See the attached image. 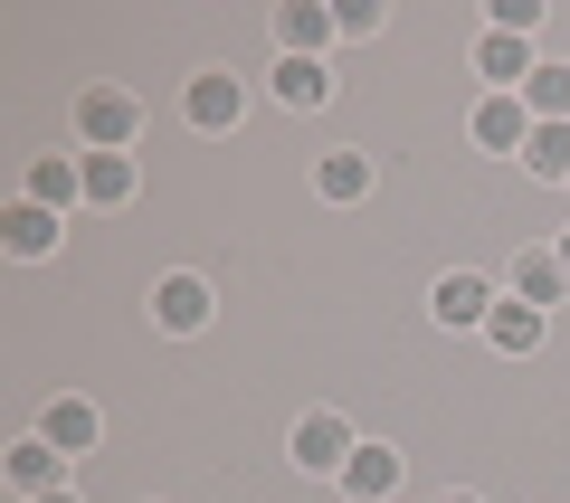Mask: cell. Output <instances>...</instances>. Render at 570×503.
I'll return each instance as SVG.
<instances>
[{
    "label": "cell",
    "instance_id": "23",
    "mask_svg": "<svg viewBox=\"0 0 570 503\" xmlns=\"http://www.w3.org/2000/svg\"><path fill=\"white\" fill-rule=\"evenodd\" d=\"M551 257H561V276H570V228H561V247H551Z\"/></svg>",
    "mask_w": 570,
    "mask_h": 503
},
{
    "label": "cell",
    "instance_id": "12",
    "mask_svg": "<svg viewBox=\"0 0 570 503\" xmlns=\"http://www.w3.org/2000/svg\"><path fill=\"white\" fill-rule=\"evenodd\" d=\"M485 343L494 352H542V304H523V295L494 304V314H485Z\"/></svg>",
    "mask_w": 570,
    "mask_h": 503
},
{
    "label": "cell",
    "instance_id": "14",
    "mask_svg": "<svg viewBox=\"0 0 570 503\" xmlns=\"http://www.w3.org/2000/svg\"><path fill=\"white\" fill-rule=\"evenodd\" d=\"M390 484H400V456H390V446H352V465H343V494H352V503H381Z\"/></svg>",
    "mask_w": 570,
    "mask_h": 503
},
{
    "label": "cell",
    "instance_id": "24",
    "mask_svg": "<svg viewBox=\"0 0 570 503\" xmlns=\"http://www.w3.org/2000/svg\"><path fill=\"white\" fill-rule=\"evenodd\" d=\"M39 503H77V494H39Z\"/></svg>",
    "mask_w": 570,
    "mask_h": 503
},
{
    "label": "cell",
    "instance_id": "15",
    "mask_svg": "<svg viewBox=\"0 0 570 503\" xmlns=\"http://www.w3.org/2000/svg\"><path fill=\"white\" fill-rule=\"evenodd\" d=\"M561 257H551V247H523V257H513V295L523 304H561Z\"/></svg>",
    "mask_w": 570,
    "mask_h": 503
},
{
    "label": "cell",
    "instance_id": "4",
    "mask_svg": "<svg viewBox=\"0 0 570 503\" xmlns=\"http://www.w3.org/2000/svg\"><path fill=\"white\" fill-rule=\"evenodd\" d=\"M20 200H39V209L86 200V152H39V161H29V190H20Z\"/></svg>",
    "mask_w": 570,
    "mask_h": 503
},
{
    "label": "cell",
    "instance_id": "1",
    "mask_svg": "<svg viewBox=\"0 0 570 503\" xmlns=\"http://www.w3.org/2000/svg\"><path fill=\"white\" fill-rule=\"evenodd\" d=\"M352 418L343 408H305V418H295V465H305V475H343L352 465Z\"/></svg>",
    "mask_w": 570,
    "mask_h": 503
},
{
    "label": "cell",
    "instance_id": "13",
    "mask_svg": "<svg viewBox=\"0 0 570 503\" xmlns=\"http://www.w3.org/2000/svg\"><path fill=\"white\" fill-rule=\"evenodd\" d=\"M134 200V152H86V209H124Z\"/></svg>",
    "mask_w": 570,
    "mask_h": 503
},
{
    "label": "cell",
    "instance_id": "22",
    "mask_svg": "<svg viewBox=\"0 0 570 503\" xmlns=\"http://www.w3.org/2000/svg\"><path fill=\"white\" fill-rule=\"evenodd\" d=\"M333 20H343L352 39H371V29H381V0H343V10H333Z\"/></svg>",
    "mask_w": 570,
    "mask_h": 503
},
{
    "label": "cell",
    "instance_id": "18",
    "mask_svg": "<svg viewBox=\"0 0 570 503\" xmlns=\"http://www.w3.org/2000/svg\"><path fill=\"white\" fill-rule=\"evenodd\" d=\"M523 105H532V124H570V67H532Z\"/></svg>",
    "mask_w": 570,
    "mask_h": 503
},
{
    "label": "cell",
    "instance_id": "8",
    "mask_svg": "<svg viewBox=\"0 0 570 503\" xmlns=\"http://www.w3.org/2000/svg\"><path fill=\"white\" fill-rule=\"evenodd\" d=\"M58 475H67V456H58L48 437H20V446H10V484H20L29 503H39V494H67Z\"/></svg>",
    "mask_w": 570,
    "mask_h": 503
},
{
    "label": "cell",
    "instance_id": "7",
    "mask_svg": "<svg viewBox=\"0 0 570 503\" xmlns=\"http://www.w3.org/2000/svg\"><path fill=\"white\" fill-rule=\"evenodd\" d=\"M475 67L494 77V96H523V77H532V39H513V29H485Z\"/></svg>",
    "mask_w": 570,
    "mask_h": 503
},
{
    "label": "cell",
    "instance_id": "21",
    "mask_svg": "<svg viewBox=\"0 0 570 503\" xmlns=\"http://www.w3.org/2000/svg\"><path fill=\"white\" fill-rule=\"evenodd\" d=\"M532 20H542V0H494V29H513V39H532Z\"/></svg>",
    "mask_w": 570,
    "mask_h": 503
},
{
    "label": "cell",
    "instance_id": "16",
    "mask_svg": "<svg viewBox=\"0 0 570 503\" xmlns=\"http://www.w3.org/2000/svg\"><path fill=\"white\" fill-rule=\"evenodd\" d=\"M39 437L58 446V456H86V446H96V408H86V400H58V408L39 418Z\"/></svg>",
    "mask_w": 570,
    "mask_h": 503
},
{
    "label": "cell",
    "instance_id": "6",
    "mask_svg": "<svg viewBox=\"0 0 570 503\" xmlns=\"http://www.w3.org/2000/svg\"><path fill=\"white\" fill-rule=\"evenodd\" d=\"M153 323H163V333H200L209 323V285L200 276H163L153 285Z\"/></svg>",
    "mask_w": 570,
    "mask_h": 503
},
{
    "label": "cell",
    "instance_id": "17",
    "mask_svg": "<svg viewBox=\"0 0 570 503\" xmlns=\"http://www.w3.org/2000/svg\"><path fill=\"white\" fill-rule=\"evenodd\" d=\"M324 96H333L324 58H285V67H276V105H295V115H305V105H324Z\"/></svg>",
    "mask_w": 570,
    "mask_h": 503
},
{
    "label": "cell",
    "instance_id": "2",
    "mask_svg": "<svg viewBox=\"0 0 570 503\" xmlns=\"http://www.w3.org/2000/svg\"><path fill=\"white\" fill-rule=\"evenodd\" d=\"M134 96H124V86H86L77 96V134H86V152H124V142H134Z\"/></svg>",
    "mask_w": 570,
    "mask_h": 503
},
{
    "label": "cell",
    "instance_id": "9",
    "mask_svg": "<svg viewBox=\"0 0 570 503\" xmlns=\"http://www.w3.org/2000/svg\"><path fill=\"white\" fill-rule=\"evenodd\" d=\"M238 115H247L238 77H190V124H200V134H228Z\"/></svg>",
    "mask_w": 570,
    "mask_h": 503
},
{
    "label": "cell",
    "instance_id": "20",
    "mask_svg": "<svg viewBox=\"0 0 570 503\" xmlns=\"http://www.w3.org/2000/svg\"><path fill=\"white\" fill-rule=\"evenodd\" d=\"M314 181H324V200H362V190H371V161H362V152H324Z\"/></svg>",
    "mask_w": 570,
    "mask_h": 503
},
{
    "label": "cell",
    "instance_id": "11",
    "mask_svg": "<svg viewBox=\"0 0 570 503\" xmlns=\"http://www.w3.org/2000/svg\"><path fill=\"white\" fill-rule=\"evenodd\" d=\"M0 238H10V257H48V247H58V209H39V200H10Z\"/></svg>",
    "mask_w": 570,
    "mask_h": 503
},
{
    "label": "cell",
    "instance_id": "10",
    "mask_svg": "<svg viewBox=\"0 0 570 503\" xmlns=\"http://www.w3.org/2000/svg\"><path fill=\"white\" fill-rule=\"evenodd\" d=\"M333 29H343V20H333V10H314V0H285V10H276V39H285V58H314V48H324Z\"/></svg>",
    "mask_w": 570,
    "mask_h": 503
},
{
    "label": "cell",
    "instance_id": "19",
    "mask_svg": "<svg viewBox=\"0 0 570 503\" xmlns=\"http://www.w3.org/2000/svg\"><path fill=\"white\" fill-rule=\"evenodd\" d=\"M523 161H532V181H570V124H532Z\"/></svg>",
    "mask_w": 570,
    "mask_h": 503
},
{
    "label": "cell",
    "instance_id": "3",
    "mask_svg": "<svg viewBox=\"0 0 570 503\" xmlns=\"http://www.w3.org/2000/svg\"><path fill=\"white\" fill-rule=\"evenodd\" d=\"M428 314L448 323V333H466V323H485V314H494V285L456 266V276H438V295H428Z\"/></svg>",
    "mask_w": 570,
    "mask_h": 503
},
{
    "label": "cell",
    "instance_id": "25",
    "mask_svg": "<svg viewBox=\"0 0 570 503\" xmlns=\"http://www.w3.org/2000/svg\"><path fill=\"white\" fill-rule=\"evenodd\" d=\"M448 503H475V494H448Z\"/></svg>",
    "mask_w": 570,
    "mask_h": 503
},
{
    "label": "cell",
    "instance_id": "5",
    "mask_svg": "<svg viewBox=\"0 0 570 503\" xmlns=\"http://www.w3.org/2000/svg\"><path fill=\"white\" fill-rule=\"evenodd\" d=\"M475 142H485V152H523L532 142V105L523 96H485L475 105Z\"/></svg>",
    "mask_w": 570,
    "mask_h": 503
}]
</instances>
